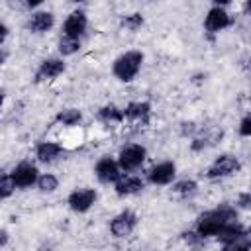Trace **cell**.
Masks as SVG:
<instances>
[{
    "label": "cell",
    "mask_w": 251,
    "mask_h": 251,
    "mask_svg": "<svg viewBox=\"0 0 251 251\" xmlns=\"http://www.w3.org/2000/svg\"><path fill=\"white\" fill-rule=\"evenodd\" d=\"M35 186H37L39 192H43V194H51V192H55V190L59 188V178H57L55 175H51V173H43V175L37 176Z\"/></svg>",
    "instance_id": "cell-20"
},
{
    "label": "cell",
    "mask_w": 251,
    "mask_h": 251,
    "mask_svg": "<svg viewBox=\"0 0 251 251\" xmlns=\"http://www.w3.org/2000/svg\"><path fill=\"white\" fill-rule=\"evenodd\" d=\"M237 218H239V212H237L235 206L220 204L218 208L206 210V212H202V214L198 216L196 226H194V231H196L200 237H204V239L216 237V233H218L224 226H227V224H231V222H239Z\"/></svg>",
    "instance_id": "cell-1"
},
{
    "label": "cell",
    "mask_w": 251,
    "mask_h": 251,
    "mask_svg": "<svg viewBox=\"0 0 251 251\" xmlns=\"http://www.w3.org/2000/svg\"><path fill=\"white\" fill-rule=\"evenodd\" d=\"M182 239H184V241H186V245H188L190 249H194V251H200V249H204V247H206V239H204V237H200L194 229L184 231V233H182Z\"/></svg>",
    "instance_id": "cell-24"
},
{
    "label": "cell",
    "mask_w": 251,
    "mask_h": 251,
    "mask_svg": "<svg viewBox=\"0 0 251 251\" xmlns=\"http://www.w3.org/2000/svg\"><path fill=\"white\" fill-rule=\"evenodd\" d=\"M67 71V65L63 57H47L39 63L35 71V82H45V80H55Z\"/></svg>",
    "instance_id": "cell-9"
},
{
    "label": "cell",
    "mask_w": 251,
    "mask_h": 251,
    "mask_svg": "<svg viewBox=\"0 0 251 251\" xmlns=\"http://www.w3.org/2000/svg\"><path fill=\"white\" fill-rule=\"evenodd\" d=\"M239 135L241 137H249L251 135V118L249 116L241 118V122H239Z\"/></svg>",
    "instance_id": "cell-26"
},
{
    "label": "cell",
    "mask_w": 251,
    "mask_h": 251,
    "mask_svg": "<svg viewBox=\"0 0 251 251\" xmlns=\"http://www.w3.org/2000/svg\"><path fill=\"white\" fill-rule=\"evenodd\" d=\"M231 25V16L229 12L224 8V6H212L204 18V29L210 31V33H220L224 31L226 27Z\"/></svg>",
    "instance_id": "cell-8"
},
{
    "label": "cell",
    "mask_w": 251,
    "mask_h": 251,
    "mask_svg": "<svg viewBox=\"0 0 251 251\" xmlns=\"http://www.w3.org/2000/svg\"><path fill=\"white\" fill-rule=\"evenodd\" d=\"M25 25H27V29L31 33H45L55 25V16L49 10H37V12L29 14Z\"/></svg>",
    "instance_id": "cell-14"
},
{
    "label": "cell",
    "mask_w": 251,
    "mask_h": 251,
    "mask_svg": "<svg viewBox=\"0 0 251 251\" xmlns=\"http://www.w3.org/2000/svg\"><path fill=\"white\" fill-rule=\"evenodd\" d=\"M8 241H10V233H8V229L0 227V249H2V247H6V245H8Z\"/></svg>",
    "instance_id": "cell-28"
},
{
    "label": "cell",
    "mask_w": 251,
    "mask_h": 251,
    "mask_svg": "<svg viewBox=\"0 0 251 251\" xmlns=\"http://www.w3.org/2000/svg\"><path fill=\"white\" fill-rule=\"evenodd\" d=\"M143 59H145V55H143L141 51H135V49L118 55V57L114 59V63H112V73H114V76H116L120 82H131V80L139 75L141 65H143Z\"/></svg>",
    "instance_id": "cell-2"
},
{
    "label": "cell",
    "mask_w": 251,
    "mask_h": 251,
    "mask_svg": "<svg viewBox=\"0 0 251 251\" xmlns=\"http://www.w3.org/2000/svg\"><path fill=\"white\" fill-rule=\"evenodd\" d=\"M6 59H8V51H4V49H0V67L6 63Z\"/></svg>",
    "instance_id": "cell-30"
},
{
    "label": "cell",
    "mask_w": 251,
    "mask_h": 251,
    "mask_svg": "<svg viewBox=\"0 0 251 251\" xmlns=\"http://www.w3.org/2000/svg\"><path fill=\"white\" fill-rule=\"evenodd\" d=\"M2 106H4V92L0 90V110H2Z\"/></svg>",
    "instance_id": "cell-31"
},
{
    "label": "cell",
    "mask_w": 251,
    "mask_h": 251,
    "mask_svg": "<svg viewBox=\"0 0 251 251\" xmlns=\"http://www.w3.org/2000/svg\"><path fill=\"white\" fill-rule=\"evenodd\" d=\"M175 176H176V165L173 161H163L149 169L147 182L153 186H167L175 180Z\"/></svg>",
    "instance_id": "cell-10"
},
{
    "label": "cell",
    "mask_w": 251,
    "mask_h": 251,
    "mask_svg": "<svg viewBox=\"0 0 251 251\" xmlns=\"http://www.w3.org/2000/svg\"><path fill=\"white\" fill-rule=\"evenodd\" d=\"M6 37H8V27H6V24L0 22V43H4Z\"/></svg>",
    "instance_id": "cell-29"
},
{
    "label": "cell",
    "mask_w": 251,
    "mask_h": 251,
    "mask_svg": "<svg viewBox=\"0 0 251 251\" xmlns=\"http://www.w3.org/2000/svg\"><path fill=\"white\" fill-rule=\"evenodd\" d=\"M86 27H88V18H86V14H84L82 10H73V12L67 16V20L63 22V35L80 39V35H84Z\"/></svg>",
    "instance_id": "cell-12"
},
{
    "label": "cell",
    "mask_w": 251,
    "mask_h": 251,
    "mask_svg": "<svg viewBox=\"0 0 251 251\" xmlns=\"http://www.w3.org/2000/svg\"><path fill=\"white\" fill-rule=\"evenodd\" d=\"M120 25H122L124 29H127V31H137V29L143 25V16H141V14H137V12L127 14V16H122Z\"/></svg>",
    "instance_id": "cell-23"
},
{
    "label": "cell",
    "mask_w": 251,
    "mask_h": 251,
    "mask_svg": "<svg viewBox=\"0 0 251 251\" xmlns=\"http://www.w3.org/2000/svg\"><path fill=\"white\" fill-rule=\"evenodd\" d=\"M55 122L61 124V126H69V127L71 126H76V124L82 122V112L78 108H63V110L57 112Z\"/></svg>",
    "instance_id": "cell-18"
},
{
    "label": "cell",
    "mask_w": 251,
    "mask_h": 251,
    "mask_svg": "<svg viewBox=\"0 0 251 251\" xmlns=\"http://www.w3.org/2000/svg\"><path fill=\"white\" fill-rule=\"evenodd\" d=\"M137 222H139V218H137V214L133 210H122L120 214H116L112 218L110 233L114 237H118V239H124V237H127V235H131L135 231Z\"/></svg>",
    "instance_id": "cell-7"
},
{
    "label": "cell",
    "mask_w": 251,
    "mask_h": 251,
    "mask_svg": "<svg viewBox=\"0 0 251 251\" xmlns=\"http://www.w3.org/2000/svg\"><path fill=\"white\" fill-rule=\"evenodd\" d=\"M145 159H147V149L139 143H129V145L122 147L116 161H118V167L124 175H131L133 171L141 169Z\"/></svg>",
    "instance_id": "cell-3"
},
{
    "label": "cell",
    "mask_w": 251,
    "mask_h": 251,
    "mask_svg": "<svg viewBox=\"0 0 251 251\" xmlns=\"http://www.w3.org/2000/svg\"><path fill=\"white\" fill-rule=\"evenodd\" d=\"M249 249H251V235L249 233L222 245V251H249Z\"/></svg>",
    "instance_id": "cell-21"
},
{
    "label": "cell",
    "mask_w": 251,
    "mask_h": 251,
    "mask_svg": "<svg viewBox=\"0 0 251 251\" xmlns=\"http://www.w3.org/2000/svg\"><path fill=\"white\" fill-rule=\"evenodd\" d=\"M124 112V122H131V124H147L151 118V104L149 102H129L126 108H122Z\"/></svg>",
    "instance_id": "cell-15"
},
{
    "label": "cell",
    "mask_w": 251,
    "mask_h": 251,
    "mask_svg": "<svg viewBox=\"0 0 251 251\" xmlns=\"http://www.w3.org/2000/svg\"><path fill=\"white\" fill-rule=\"evenodd\" d=\"M145 188V180L137 175H122L116 182H114V190L118 196H133L137 192H141Z\"/></svg>",
    "instance_id": "cell-13"
},
{
    "label": "cell",
    "mask_w": 251,
    "mask_h": 251,
    "mask_svg": "<svg viewBox=\"0 0 251 251\" xmlns=\"http://www.w3.org/2000/svg\"><path fill=\"white\" fill-rule=\"evenodd\" d=\"M94 175H96V178H98L102 184H114L124 173L120 171L118 161L106 155V157H100V159L96 161V165H94Z\"/></svg>",
    "instance_id": "cell-11"
},
{
    "label": "cell",
    "mask_w": 251,
    "mask_h": 251,
    "mask_svg": "<svg viewBox=\"0 0 251 251\" xmlns=\"http://www.w3.org/2000/svg\"><path fill=\"white\" fill-rule=\"evenodd\" d=\"M241 169V163L237 157L233 155H220L208 169H206V178L210 180H218V178H227L231 175H235Z\"/></svg>",
    "instance_id": "cell-4"
},
{
    "label": "cell",
    "mask_w": 251,
    "mask_h": 251,
    "mask_svg": "<svg viewBox=\"0 0 251 251\" xmlns=\"http://www.w3.org/2000/svg\"><path fill=\"white\" fill-rule=\"evenodd\" d=\"M63 153V145L57 141H41L35 147V157L39 163H53Z\"/></svg>",
    "instance_id": "cell-16"
},
{
    "label": "cell",
    "mask_w": 251,
    "mask_h": 251,
    "mask_svg": "<svg viewBox=\"0 0 251 251\" xmlns=\"http://www.w3.org/2000/svg\"><path fill=\"white\" fill-rule=\"evenodd\" d=\"M59 53H61V57H71V55H75V53H78L80 51V47H82V43H80V39H76V37H67V35H61L59 37Z\"/></svg>",
    "instance_id": "cell-19"
},
{
    "label": "cell",
    "mask_w": 251,
    "mask_h": 251,
    "mask_svg": "<svg viewBox=\"0 0 251 251\" xmlns=\"http://www.w3.org/2000/svg\"><path fill=\"white\" fill-rule=\"evenodd\" d=\"M171 184H173V186H171V190H173V192H176V194H180V196L192 194V192L198 188V182H196V180H192V178H180V180L171 182Z\"/></svg>",
    "instance_id": "cell-22"
},
{
    "label": "cell",
    "mask_w": 251,
    "mask_h": 251,
    "mask_svg": "<svg viewBox=\"0 0 251 251\" xmlns=\"http://www.w3.org/2000/svg\"><path fill=\"white\" fill-rule=\"evenodd\" d=\"M235 204H237L235 208H241V210H247V208H249V204H251V194H249V192H241Z\"/></svg>",
    "instance_id": "cell-27"
},
{
    "label": "cell",
    "mask_w": 251,
    "mask_h": 251,
    "mask_svg": "<svg viewBox=\"0 0 251 251\" xmlns=\"http://www.w3.org/2000/svg\"><path fill=\"white\" fill-rule=\"evenodd\" d=\"M98 200V192L90 186H82V188H75L69 196H67V204L75 214H84L88 212Z\"/></svg>",
    "instance_id": "cell-6"
},
{
    "label": "cell",
    "mask_w": 251,
    "mask_h": 251,
    "mask_svg": "<svg viewBox=\"0 0 251 251\" xmlns=\"http://www.w3.org/2000/svg\"><path fill=\"white\" fill-rule=\"evenodd\" d=\"M37 176H39V171H37V167H35L33 163H29V161H22V163H18V165L10 171V178H12L14 186L20 188V190H25V188L35 186Z\"/></svg>",
    "instance_id": "cell-5"
},
{
    "label": "cell",
    "mask_w": 251,
    "mask_h": 251,
    "mask_svg": "<svg viewBox=\"0 0 251 251\" xmlns=\"http://www.w3.org/2000/svg\"><path fill=\"white\" fill-rule=\"evenodd\" d=\"M96 118H98L102 124H106V126H116V124H122V122H124V112H122V108H118L116 104H106V106L98 108Z\"/></svg>",
    "instance_id": "cell-17"
},
{
    "label": "cell",
    "mask_w": 251,
    "mask_h": 251,
    "mask_svg": "<svg viewBox=\"0 0 251 251\" xmlns=\"http://www.w3.org/2000/svg\"><path fill=\"white\" fill-rule=\"evenodd\" d=\"M16 186L10 178V173H0V200H6L14 194Z\"/></svg>",
    "instance_id": "cell-25"
}]
</instances>
